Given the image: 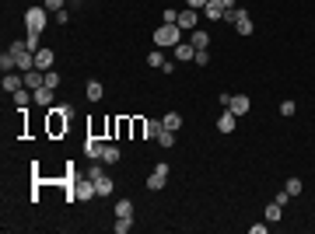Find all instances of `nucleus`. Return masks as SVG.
I'll return each mask as SVG.
<instances>
[{"label":"nucleus","instance_id":"obj_1","mask_svg":"<svg viewBox=\"0 0 315 234\" xmlns=\"http://www.w3.org/2000/svg\"><path fill=\"white\" fill-rule=\"evenodd\" d=\"M179 42H182V28H179V25H161V28H154V46L158 49H168V46L175 49Z\"/></svg>","mask_w":315,"mask_h":234},{"label":"nucleus","instance_id":"obj_2","mask_svg":"<svg viewBox=\"0 0 315 234\" xmlns=\"http://www.w3.org/2000/svg\"><path fill=\"white\" fill-rule=\"evenodd\" d=\"M46 25H49V11H46V7H28V11H25V28H28V32H39V35H42Z\"/></svg>","mask_w":315,"mask_h":234},{"label":"nucleus","instance_id":"obj_3","mask_svg":"<svg viewBox=\"0 0 315 234\" xmlns=\"http://www.w3.org/2000/svg\"><path fill=\"white\" fill-rule=\"evenodd\" d=\"M91 178H95V189H98V196H112V178H109V171L105 168H91Z\"/></svg>","mask_w":315,"mask_h":234},{"label":"nucleus","instance_id":"obj_4","mask_svg":"<svg viewBox=\"0 0 315 234\" xmlns=\"http://www.w3.org/2000/svg\"><path fill=\"white\" fill-rule=\"evenodd\" d=\"M74 196H77V199H95V196H98L91 175H88V178H74Z\"/></svg>","mask_w":315,"mask_h":234},{"label":"nucleus","instance_id":"obj_5","mask_svg":"<svg viewBox=\"0 0 315 234\" xmlns=\"http://www.w3.org/2000/svg\"><path fill=\"white\" fill-rule=\"evenodd\" d=\"M165 182H168V164L161 161V164H154V171L147 175V189L158 192V189H165Z\"/></svg>","mask_w":315,"mask_h":234},{"label":"nucleus","instance_id":"obj_6","mask_svg":"<svg viewBox=\"0 0 315 234\" xmlns=\"http://www.w3.org/2000/svg\"><path fill=\"white\" fill-rule=\"evenodd\" d=\"M179 28H182V32H196V28H200V11H193V7L179 11Z\"/></svg>","mask_w":315,"mask_h":234},{"label":"nucleus","instance_id":"obj_7","mask_svg":"<svg viewBox=\"0 0 315 234\" xmlns=\"http://www.w3.org/2000/svg\"><path fill=\"white\" fill-rule=\"evenodd\" d=\"M235 32L238 35H252V18H249V11H242V7H235Z\"/></svg>","mask_w":315,"mask_h":234},{"label":"nucleus","instance_id":"obj_8","mask_svg":"<svg viewBox=\"0 0 315 234\" xmlns=\"http://www.w3.org/2000/svg\"><path fill=\"white\" fill-rule=\"evenodd\" d=\"M235 126H238V115L231 112V108L217 115V133H235Z\"/></svg>","mask_w":315,"mask_h":234},{"label":"nucleus","instance_id":"obj_9","mask_svg":"<svg viewBox=\"0 0 315 234\" xmlns=\"http://www.w3.org/2000/svg\"><path fill=\"white\" fill-rule=\"evenodd\" d=\"M53 60H56V53H53V49H46V46L35 53V67H39L42 74H46V70H53Z\"/></svg>","mask_w":315,"mask_h":234},{"label":"nucleus","instance_id":"obj_10","mask_svg":"<svg viewBox=\"0 0 315 234\" xmlns=\"http://www.w3.org/2000/svg\"><path fill=\"white\" fill-rule=\"evenodd\" d=\"M53 94H56V87L42 84V87L35 91V105H39V108H53Z\"/></svg>","mask_w":315,"mask_h":234},{"label":"nucleus","instance_id":"obj_11","mask_svg":"<svg viewBox=\"0 0 315 234\" xmlns=\"http://www.w3.org/2000/svg\"><path fill=\"white\" fill-rule=\"evenodd\" d=\"M102 151H105V144H102L98 137H88V140H84V154L91 157V161H102Z\"/></svg>","mask_w":315,"mask_h":234},{"label":"nucleus","instance_id":"obj_12","mask_svg":"<svg viewBox=\"0 0 315 234\" xmlns=\"http://www.w3.org/2000/svg\"><path fill=\"white\" fill-rule=\"evenodd\" d=\"M0 84H4V91H11V94H14V91H21V87H25V74H14V70H11V74H4V80H0Z\"/></svg>","mask_w":315,"mask_h":234},{"label":"nucleus","instance_id":"obj_13","mask_svg":"<svg viewBox=\"0 0 315 234\" xmlns=\"http://www.w3.org/2000/svg\"><path fill=\"white\" fill-rule=\"evenodd\" d=\"M228 108H231L238 119H242V115L252 108V101H249V94H231V105H228Z\"/></svg>","mask_w":315,"mask_h":234},{"label":"nucleus","instance_id":"obj_14","mask_svg":"<svg viewBox=\"0 0 315 234\" xmlns=\"http://www.w3.org/2000/svg\"><path fill=\"white\" fill-rule=\"evenodd\" d=\"M203 14H207V21H224V4L221 0H207Z\"/></svg>","mask_w":315,"mask_h":234},{"label":"nucleus","instance_id":"obj_15","mask_svg":"<svg viewBox=\"0 0 315 234\" xmlns=\"http://www.w3.org/2000/svg\"><path fill=\"white\" fill-rule=\"evenodd\" d=\"M189 42H193V49H196V53H200V49H210V32L196 28V32H189Z\"/></svg>","mask_w":315,"mask_h":234},{"label":"nucleus","instance_id":"obj_16","mask_svg":"<svg viewBox=\"0 0 315 234\" xmlns=\"http://www.w3.org/2000/svg\"><path fill=\"white\" fill-rule=\"evenodd\" d=\"M42 84H46V74H42V70H39V67H35V70H28V74H25V87H32V91H39V87H42Z\"/></svg>","mask_w":315,"mask_h":234},{"label":"nucleus","instance_id":"obj_17","mask_svg":"<svg viewBox=\"0 0 315 234\" xmlns=\"http://www.w3.org/2000/svg\"><path fill=\"white\" fill-rule=\"evenodd\" d=\"M32 101H35V91H32V87H21V91H14V105H18V108H28Z\"/></svg>","mask_w":315,"mask_h":234},{"label":"nucleus","instance_id":"obj_18","mask_svg":"<svg viewBox=\"0 0 315 234\" xmlns=\"http://www.w3.org/2000/svg\"><path fill=\"white\" fill-rule=\"evenodd\" d=\"M84 94H88V101H102V94H105V87H102L98 80H88V87H84Z\"/></svg>","mask_w":315,"mask_h":234},{"label":"nucleus","instance_id":"obj_19","mask_svg":"<svg viewBox=\"0 0 315 234\" xmlns=\"http://www.w3.org/2000/svg\"><path fill=\"white\" fill-rule=\"evenodd\" d=\"M154 140L165 147V151H172V147H175V130H165V126H161V133H158Z\"/></svg>","mask_w":315,"mask_h":234},{"label":"nucleus","instance_id":"obj_20","mask_svg":"<svg viewBox=\"0 0 315 234\" xmlns=\"http://www.w3.org/2000/svg\"><path fill=\"white\" fill-rule=\"evenodd\" d=\"M193 56H196L193 42H179V46H175V60H193Z\"/></svg>","mask_w":315,"mask_h":234},{"label":"nucleus","instance_id":"obj_21","mask_svg":"<svg viewBox=\"0 0 315 234\" xmlns=\"http://www.w3.org/2000/svg\"><path fill=\"white\" fill-rule=\"evenodd\" d=\"M0 70H4V74L18 70V56H14V53H4V56H0Z\"/></svg>","mask_w":315,"mask_h":234},{"label":"nucleus","instance_id":"obj_22","mask_svg":"<svg viewBox=\"0 0 315 234\" xmlns=\"http://www.w3.org/2000/svg\"><path fill=\"white\" fill-rule=\"evenodd\" d=\"M161 123H165V130H175V133L182 130V115H179V112H168V115H165Z\"/></svg>","mask_w":315,"mask_h":234},{"label":"nucleus","instance_id":"obj_23","mask_svg":"<svg viewBox=\"0 0 315 234\" xmlns=\"http://www.w3.org/2000/svg\"><path fill=\"white\" fill-rule=\"evenodd\" d=\"M280 217H284V206H280V203H277V199H273V203H270V206H266V220H270V224H277V220H280Z\"/></svg>","mask_w":315,"mask_h":234},{"label":"nucleus","instance_id":"obj_24","mask_svg":"<svg viewBox=\"0 0 315 234\" xmlns=\"http://www.w3.org/2000/svg\"><path fill=\"white\" fill-rule=\"evenodd\" d=\"M112 231H116V234H126V231H133V217H116Z\"/></svg>","mask_w":315,"mask_h":234},{"label":"nucleus","instance_id":"obj_25","mask_svg":"<svg viewBox=\"0 0 315 234\" xmlns=\"http://www.w3.org/2000/svg\"><path fill=\"white\" fill-rule=\"evenodd\" d=\"M116 161H119V147L105 144V151H102V164H116Z\"/></svg>","mask_w":315,"mask_h":234},{"label":"nucleus","instance_id":"obj_26","mask_svg":"<svg viewBox=\"0 0 315 234\" xmlns=\"http://www.w3.org/2000/svg\"><path fill=\"white\" fill-rule=\"evenodd\" d=\"M161 126H165L161 119H147V123H144V137H158V133H161Z\"/></svg>","mask_w":315,"mask_h":234},{"label":"nucleus","instance_id":"obj_27","mask_svg":"<svg viewBox=\"0 0 315 234\" xmlns=\"http://www.w3.org/2000/svg\"><path fill=\"white\" fill-rule=\"evenodd\" d=\"M147 63H151V67H158V70H161V67H165V53H161V49H151V53H147Z\"/></svg>","mask_w":315,"mask_h":234},{"label":"nucleus","instance_id":"obj_28","mask_svg":"<svg viewBox=\"0 0 315 234\" xmlns=\"http://www.w3.org/2000/svg\"><path fill=\"white\" fill-rule=\"evenodd\" d=\"M284 189H287V196H301L305 182H301V178H287V185H284Z\"/></svg>","mask_w":315,"mask_h":234},{"label":"nucleus","instance_id":"obj_29","mask_svg":"<svg viewBox=\"0 0 315 234\" xmlns=\"http://www.w3.org/2000/svg\"><path fill=\"white\" fill-rule=\"evenodd\" d=\"M116 217H133V203L130 199H119L116 203Z\"/></svg>","mask_w":315,"mask_h":234},{"label":"nucleus","instance_id":"obj_30","mask_svg":"<svg viewBox=\"0 0 315 234\" xmlns=\"http://www.w3.org/2000/svg\"><path fill=\"white\" fill-rule=\"evenodd\" d=\"M294 112H298V105H294L291 98H284V101H280V115H287V119H291Z\"/></svg>","mask_w":315,"mask_h":234},{"label":"nucleus","instance_id":"obj_31","mask_svg":"<svg viewBox=\"0 0 315 234\" xmlns=\"http://www.w3.org/2000/svg\"><path fill=\"white\" fill-rule=\"evenodd\" d=\"M161 18H165V25H179V11H175V7H165Z\"/></svg>","mask_w":315,"mask_h":234},{"label":"nucleus","instance_id":"obj_32","mask_svg":"<svg viewBox=\"0 0 315 234\" xmlns=\"http://www.w3.org/2000/svg\"><path fill=\"white\" fill-rule=\"evenodd\" d=\"M42 7H46L49 14H60V11H63V0H42Z\"/></svg>","mask_w":315,"mask_h":234},{"label":"nucleus","instance_id":"obj_33","mask_svg":"<svg viewBox=\"0 0 315 234\" xmlns=\"http://www.w3.org/2000/svg\"><path fill=\"white\" fill-rule=\"evenodd\" d=\"M25 42H28V49H32V53H39V49H42V46H39V32H28V39H25Z\"/></svg>","mask_w":315,"mask_h":234},{"label":"nucleus","instance_id":"obj_34","mask_svg":"<svg viewBox=\"0 0 315 234\" xmlns=\"http://www.w3.org/2000/svg\"><path fill=\"white\" fill-rule=\"evenodd\" d=\"M193 63H196V67H207V63H210V53H207V49H200V53L193 56Z\"/></svg>","mask_w":315,"mask_h":234},{"label":"nucleus","instance_id":"obj_35","mask_svg":"<svg viewBox=\"0 0 315 234\" xmlns=\"http://www.w3.org/2000/svg\"><path fill=\"white\" fill-rule=\"evenodd\" d=\"M46 84H49V87H60V74H56V70H46Z\"/></svg>","mask_w":315,"mask_h":234},{"label":"nucleus","instance_id":"obj_36","mask_svg":"<svg viewBox=\"0 0 315 234\" xmlns=\"http://www.w3.org/2000/svg\"><path fill=\"white\" fill-rule=\"evenodd\" d=\"M144 123H147V119H133V133H137V137H144Z\"/></svg>","mask_w":315,"mask_h":234},{"label":"nucleus","instance_id":"obj_37","mask_svg":"<svg viewBox=\"0 0 315 234\" xmlns=\"http://www.w3.org/2000/svg\"><path fill=\"white\" fill-rule=\"evenodd\" d=\"M186 7H193V11H203V7H207V0H186Z\"/></svg>","mask_w":315,"mask_h":234},{"label":"nucleus","instance_id":"obj_38","mask_svg":"<svg viewBox=\"0 0 315 234\" xmlns=\"http://www.w3.org/2000/svg\"><path fill=\"white\" fill-rule=\"evenodd\" d=\"M224 4V11H235V0H221Z\"/></svg>","mask_w":315,"mask_h":234}]
</instances>
